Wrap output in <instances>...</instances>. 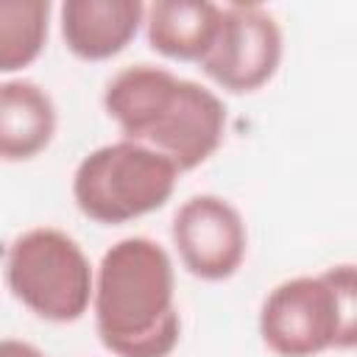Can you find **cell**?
Here are the masks:
<instances>
[{"mask_svg": "<svg viewBox=\"0 0 357 357\" xmlns=\"http://www.w3.org/2000/svg\"><path fill=\"white\" fill-rule=\"evenodd\" d=\"M92 318L109 354L170 357L181 340V312L167 248L142 234L109 245L95 268Z\"/></svg>", "mask_w": 357, "mask_h": 357, "instance_id": "1", "label": "cell"}, {"mask_svg": "<svg viewBox=\"0 0 357 357\" xmlns=\"http://www.w3.org/2000/svg\"><path fill=\"white\" fill-rule=\"evenodd\" d=\"M103 109L126 139L167 156L181 173L201 167L226 137L220 95L159 64H128L103 89Z\"/></svg>", "mask_w": 357, "mask_h": 357, "instance_id": "2", "label": "cell"}, {"mask_svg": "<svg viewBox=\"0 0 357 357\" xmlns=\"http://www.w3.org/2000/svg\"><path fill=\"white\" fill-rule=\"evenodd\" d=\"M6 287L28 312L50 324H73L92 310L95 268L78 240L56 226L20 231L3 257Z\"/></svg>", "mask_w": 357, "mask_h": 357, "instance_id": "3", "label": "cell"}, {"mask_svg": "<svg viewBox=\"0 0 357 357\" xmlns=\"http://www.w3.org/2000/svg\"><path fill=\"white\" fill-rule=\"evenodd\" d=\"M181 170L159 151L114 139L89 151L73 173V201L78 212L100 226H120L162 209Z\"/></svg>", "mask_w": 357, "mask_h": 357, "instance_id": "4", "label": "cell"}, {"mask_svg": "<svg viewBox=\"0 0 357 357\" xmlns=\"http://www.w3.org/2000/svg\"><path fill=\"white\" fill-rule=\"evenodd\" d=\"M340 312L324 273L279 282L259 307V337L276 357H318L335 349Z\"/></svg>", "mask_w": 357, "mask_h": 357, "instance_id": "5", "label": "cell"}, {"mask_svg": "<svg viewBox=\"0 0 357 357\" xmlns=\"http://www.w3.org/2000/svg\"><path fill=\"white\" fill-rule=\"evenodd\" d=\"M284 39L276 17L257 3L223 6L218 39L198 64L204 75L234 95L262 89L279 70Z\"/></svg>", "mask_w": 357, "mask_h": 357, "instance_id": "6", "label": "cell"}, {"mask_svg": "<svg viewBox=\"0 0 357 357\" xmlns=\"http://www.w3.org/2000/svg\"><path fill=\"white\" fill-rule=\"evenodd\" d=\"M173 248L195 279L226 282L248 254V229L240 209L215 192L190 195L170 220Z\"/></svg>", "mask_w": 357, "mask_h": 357, "instance_id": "7", "label": "cell"}, {"mask_svg": "<svg viewBox=\"0 0 357 357\" xmlns=\"http://www.w3.org/2000/svg\"><path fill=\"white\" fill-rule=\"evenodd\" d=\"M145 11L142 0H64L59 6V31L75 59L109 61L145 28Z\"/></svg>", "mask_w": 357, "mask_h": 357, "instance_id": "8", "label": "cell"}, {"mask_svg": "<svg viewBox=\"0 0 357 357\" xmlns=\"http://www.w3.org/2000/svg\"><path fill=\"white\" fill-rule=\"evenodd\" d=\"M220 20L223 6L218 3L156 0L145 11V39L165 59L201 64L218 39Z\"/></svg>", "mask_w": 357, "mask_h": 357, "instance_id": "9", "label": "cell"}, {"mask_svg": "<svg viewBox=\"0 0 357 357\" xmlns=\"http://www.w3.org/2000/svg\"><path fill=\"white\" fill-rule=\"evenodd\" d=\"M56 103L31 78H6L0 86V156L28 162L39 156L56 134Z\"/></svg>", "mask_w": 357, "mask_h": 357, "instance_id": "10", "label": "cell"}, {"mask_svg": "<svg viewBox=\"0 0 357 357\" xmlns=\"http://www.w3.org/2000/svg\"><path fill=\"white\" fill-rule=\"evenodd\" d=\"M47 0H0V73L11 75L31 67L45 45L50 31Z\"/></svg>", "mask_w": 357, "mask_h": 357, "instance_id": "11", "label": "cell"}, {"mask_svg": "<svg viewBox=\"0 0 357 357\" xmlns=\"http://www.w3.org/2000/svg\"><path fill=\"white\" fill-rule=\"evenodd\" d=\"M324 276L335 290L340 312V332L335 349H357V265H332L324 271Z\"/></svg>", "mask_w": 357, "mask_h": 357, "instance_id": "12", "label": "cell"}, {"mask_svg": "<svg viewBox=\"0 0 357 357\" xmlns=\"http://www.w3.org/2000/svg\"><path fill=\"white\" fill-rule=\"evenodd\" d=\"M0 357H45V351L28 340L20 337H6L0 343Z\"/></svg>", "mask_w": 357, "mask_h": 357, "instance_id": "13", "label": "cell"}]
</instances>
